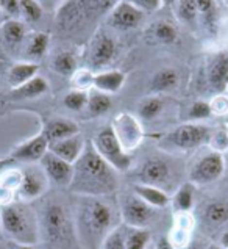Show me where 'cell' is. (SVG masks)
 <instances>
[{
    "label": "cell",
    "mask_w": 228,
    "mask_h": 249,
    "mask_svg": "<svg viewBox=\"0 0 228 249\" xmlns=\"http://www.w3.org/2000/svg\"><path fill=\"white\" fill-rule=\"evenodd\" d=\"M108 197L78 196L74 223L77 241L81 249H102L108 233L122 224L119 207H114Z\"/></svg>",
    "instance_id": "cell-1"
},
{
    "label": "cell",
    "mask_w": 228,
    "mask_h": 249,
    "mask_svg": "<svg viewBox=\"0 0 228 249\" xmlns=\"http://www.w3.org/2000/svg\"><path fill=\"white\" fill-rule=\"evenodd\" d=\"M117 171L106 163L92 143L84 146V151L74 163V177L69 190L77 196H111L117 190Z\"/></svg>",
    "instance_id": "cell-2"
},
{
    "label": "cell",
    "mask_w": 228,
    "mask_h": 249,
    "mask_svg": "<svg viewBox=\"0 0 228 249\" xmlns=\"http://www.w3.org/2000/svg\"><path fill=\"white\" fill-rule=\"evenodd\" d=\"M0 229L13 245H38L41 240L38 213L24 201L0 205Z\"/></svg>",
    "instance_id": "cell-3"
},
{
    "label": "cell",
    "mask_w": 228,
    "mask_h": 249,
    "mask_svg": "<svg viewBox=\"0 0 228 249\" xmlns=\"http://www.w3.org/2000/svg\"><path fill=\"white\" fill-rule=\"evenodd\" d=\"M38 216L41 240H44L50 249H70L72 245H78L74 213L64 204L60 201H49Z\"/></svg>",
    "instance_id": "cell-4"
},
{
    "label": "cell",
    "mask_w": 228,
    "mask_h": 249,
    "mask_svg": "<svg viewBox=\"0 0 228 249\" xmlns=\"http://www.w3.org/2000/svg\"><path fill=\"white\" fill-rule=\"evenodd\" d=\"M92 146L98 152V155L113 166L117 173H125L131 166V157L130 154L124 151L120 146L119 140L114 133L113 127H105L98 132L94 140H92Z\"/></svg>",
    "instance_id": "cell-5"
},
{
    "label": "cell",
    "mask_w": 228,
    "mask_h": 249,
    "mask_svg": "<svg viewBox=\"0 0 228 249\" xmlns=\"http://www.w3.org/2000/svg\"><path fill=\"white\" fill-rule=\"evenodd\" d=\"M119 213L120 221L128 227H141V229H148L153 223L158 213L152 205L144 202L139 196L131 191L130 195H124L119 199Z\"/></svg>",
    "instance_id": "cell-6"
},
{
    "label": "cell",
    "mask_w": 228,
    "mask_h": 249,
    "mask_svg": "<svg viewBox=\"0 0 228 249\" xmlns=\"http://www.w3.org/2000/svg\"><path fill=\"white\" fill-rule=\"evenodd\" d=\"M211 137L210 127L202 124H183L177 127L175 130L169 132L163 143H166L169 147L177 149V151H189L203 143H208Z\"/></svg>",
    "instance_id": "cell-7"
},
{
    "label": "cell",
    "mask_w": 228,
    "mask_h": 249,
    "mask_svg": "<svg viewBox=\"0 0 228 249\" xmlns=\"http://www.w3.org/2000/svg\"><path fill=\"white\" fill-rule=\"evenodd\" d=\"M225 171V159L220 152H208L198 159L189 171L192 185H210L219 180Z\"/></svg>",
    "instance_id": "cell-8"
},
{
    "label": "cell",
    "mask_w": 228,
    "mask_h": 249,
    "mask_svg": "<svg viewBox=\"0 0 228 249\" xmlns=\"http://www.w3.org/2000/svg\"><path fill=\"white\" fill-rule=\"evenodd\" d=\"M172 182H174V171L170 163L167 160L153 157V159H147L141 165L136 183L152 185V187L161 188L166 193H169V188L172 187Z\"/></svg>",
    "instance_id": "cell-9"
},
{
    "label": "cell",
    "mask_w": 228,
    "mask_h": 249,
    "mask_svg": "<svg viewBox=\"0 0 228 249\" xmlns=\"http://www.w3.org/2000/svg\"><path fill=\"white\" fill-rule=\"evenodd\" d=\"M50 180L47 179L46 173L36 163L28 165L24 171H20V185L17 190L19 201L32 202L47 193Z\"/></svg>",
    "instance_id": "cell-10"
},
{
    "label": "cell",
    "mask_w": 228,
    "mask_h": 249,
    "mask_svg": "<svg viewBox=\"0 0 228 249\" xmlns=\"http://www.w3.org/2000/svg\"><path fill=\"white\" fill-rule=\"evenodd\" d=\"M39 166L42 168L47 179L52 183L58 185V187L69 188L74 177V165H70V163L64 161L63 159L56 157L50 151H47V154L41 159Z\"/></svg>",
    "instance_id": "cell-11"
},
{
    "label": "cell",
    "mask_w": 228,
    "mask_h": 249,
    "mask_svg": "<svg viewBox=\"0 0 228 249\" xmlns=\"http://www.w3.org/2000/svg\"><path fill=\"white\" fill-rule=\"evenodd\" d=\"M113 130L116 133L120 146L125 152L134 151L142 141V129L141 124L130 115H120L116 119V124L113 125Z\"/></svg>",
    "instance_id": "cell-12"
},
{
    "label": "cell",
    "mask_w": 228,
    "mask_h": 249,
    "mask_svg": "<svg viewBox=\"0 0 228 249\" xmlns=\"http://www.w3.org/2000/svg\"><path fill=\"white\" fill-rule=\"evenodd\" d=\"M49 151V141L42 133L36 135L30 140H27L25 143L19 144L14 151L11 152L10 159L13 161H20L27 163V165H34L39 163L41 159L44 157Z\"/></svg>",
    "instance_id": "cell-13"
},
{
    "label": "cell",
    "mask_w": 228,
    "mask_h": 249,
    "mask_svg": "<svg viewBox=\"0 0 228 249\" xmlns=\"http://www.w3.org/2000/svg\"><path fill=\"white\" fill-rule=\"evenodd\" d=\"M116 53V42L106 33H97L89 46L88 63L92 69H100L113 60Z\"/></svg>",
    "instance_id": "cell-14"
},
{
    "label": "cell",
    "mask_w": 228,
    "mask_h": 249,
    "mask_svg": "<svg viewBox=\"0 0 228 249\" xmlns=\"http://www.w3.org/2000/svg\"><path fill=\"white\" fill-rule=\"evenodd\" d=\"M142 18H144V13L122 0L110 11L108 24L117 30H133L141 24Z\"/></svg>",
    "instance_id": "cell-15"
},
{
    "label": "cell",
    "mask_w": 228,
    "mask_h": 249,
    "mask_svg": "<svg viewBox=\"0 0 228 249\" xmlns=\"http://www.w3.org/2000/svg\"><path fill=\"white\" fill-rule=\"evenodd\" d=\"M84 146H86V143H84L81 135L78 133V135H75V137L64 138L61 141L50 143L49 144V151H50L52 154H55L56 157L63 159L64 161L74 165V163L80 159V155L83 154Z\"/></svg>",
    "instance_id": "cell-16"
},
{
    "label": "cell",
    "mask_w": 228,
    "mask_h": 249,
    "mask_svg": "<svg viewBox=\"0 0 228 249\" xmlns=\"http://www.w3.org/2000/svg\"><path fill=\"white\" fill-rule=\"evenodd\" d=\"M208 82L211 88L222 92L228 87V53L219 52L212 55L208 65Z\"/></svg>",
    "instance_id": "cell-17"
},
{
    "label": "cell",
    "mask_w": 228,
    "mask_h": 249,
    "mask_svg": "<svg viewBox=\"0 0 228 249\" xmlns=\"http://www.w3.org/2000/svg\"><path fill=\"white\" fill-rule=\"evenodd\" d=\"M192 231H194V218L191 213H175V223L170 232L169 240L177 249H183L191 243Z\"/></svg>",
    "instance_id": "cell-18"
},
{
    "label": "cell",
    "mask_w": 228,
    "mask_h": 249,
    "mask_svg": "<svg viewBox=\"0 0 228 249\" xmlns=\"http://www.w3.org/2000/svg\"><path fill=\"white\" fill-rule=\"evenodd\" d=\"M80 129L78 125L70 119H64V118H55L50 119L49 123L44 125V130H42V135L47 138L49 144L55 143V141H61L64 138H70L78 135Z\"/></svg>",
    "instance_id": "cell-19"
},
{
    "label": "cell",
    "mask_w": 228,
    "mask_h": 249,
    "mask_svg": "<svg viewBox=\"0 0 228 249\" xmlns=\"http://www.w3.org/2000/svg\"><path fill=\"white\" fill-rule=\"evenodd\" d=\"M131 191L136 196H139L142 201L147 202L148 205H152L153 209L160 210L164 209L170 204V196L166 193L164 190L152 187V185H146V183H134L131 187Z\"/></svg>",
    "instance_id": "cell-20"
},
{
    "label": "cell",
    "mask_w": 228,
    "mask_h": 249,
    "mask_svg": "<svg viewBox=\"0 0 228 249\" xmlns=\"http://www.w3.org/2000/svg\"><path fill=\"white\" fill-rule=\"evenodd\" d=\"M125 74L120 71H108V72H100L92 77V85L97 91H102L105 94H111V92H117L124 87Z\"/></svg>",
    "instance_id": "cell-21"
},
{
    "label": "cell",
    "mask_w": 228,
    "mask_h": 249,
    "mask_svg": "<svg viewBox=\"0 0 228 249\" xmlns=\"http://www.w3.org/2000/svg\"><path fill=\"white\" fill-rule=\"evenodd\" d=\"M203 221L210 229H217V227L228 223V201H212L205 205L203 210Z\"/></svg>",
    "instance_id": "cell-22"
},
{
    "label": "cell",
    "mask_w": 228,
    "mask_h": 249,
    "mask_svg": "<svg viewBox=\"0 0 228 249\" xmlns=\"http://www.w3.org/2000/svg\"><path fill=\"white\" fill-rule=\"evenodd\" d=\"M170 202H172V207H174L175 213H191V210L194 209V202H195L194 185L191 182L181 183L180 187L177 188L174 197L170 199Z\"/></svg>",
    "instance_id": "cell-23"
},
{
    "label": "cell",
    "mask_w": 228,
    "mask_h": 249,
    "mask_svg": "<svg viewBox=\"0 0 228 249\" xmlns=\"http://www.w3.org/2000/svg\"><path fill=\"white\" fill-rule=\"evenodd\" d=\"M49 89V83L44 77H33L32 80H28L27 83L20 85V87L14 88L11 91L13 97L16 99H33V97H38L42 96L44 92Z\"/></svg>",
    "instance_id": "cell-24"
},
{
    "label": "cell",
    "mask_w": 228,
    "mask_h": 249,
    "mask_svg": "<svg viewBox=\"0 0 228 249\" xmlns=\"http://www.w3.org/2000/svg\"><path fill=\"white\" fill-rule=\"evenodd\" d=\"M38 69L39 66L36 63H17V65H14L8 72V82L13 89L36 77Z\"/></svg>",
    "instance_id": "cell-25"
},
{
    "label": "cell",
    "mask_w": 228,
    "mask_h": 249,
    "mask_svg": "<svg viewBox=\"0 0 228 249\" xmlns=\"http://www.w3.org/2000/svg\"><path fill=\"white\" fill-rule=\"evenodd\" d=\"M150 240H152V233L148 229L125 226V248L127 249H148Z\"/></svg>",
    "instance_id": "cell-26"
},
{
    "label": "cell",
    "mask_w": 228,
    "mask_h": 249,
    "mask_svg": "<svg viewBox=\"0 0 228 249\" xmlns=\"http://www.w3.org/2000/svg\"><path fill=\"white\" fill-rule=\"evenodd\" d=\"M178 85V74L174 69H161L158 71L153 79H152V91L155 92H163V91H169L175 88Z\"/></svg>",
    "instance_id": "cell-27"
},
{
    "label": "cell",
    "mask_w": 228,
    "mask_h": 249,
    "mask_svg": "<svg viewBox=\"0 0 228 249\" xmlns=\"http://www.w3.org/2000/svg\"><path fill=\"white\" fill-rule=\"evenodd\" d=\"M111 99L108 94H105L102 91H91L88 94V110L91 113V116H102L106 111H110L111 108Z\"/></svg>",
    "instance_id": "cell-28"
},
{
    "label": "cell",
    "mask_w": 228,
    "mask_h": 249,
    "mask_svg": "<svg viewBox=\"0 0 228 249\" xmlns=\"http://www.w3.org/2000/svg\"><path fill=\"white\" fill-rule=\"evenodd\" d=\"M2 35L3 39L8 42V44L14 46L22 42L25 38V27L24 24L17 19H10L2 25Z\"/></svg>",
    "instance_id": "cell-29"
},
{
    "label": "cell",
    "mask_w": 228,
    "mask_h": 249,
    "mask_svg": "<svg viewBox=\"0 0 228 249\" xmlns=\"http://www.w3.org/2000/svg\"><path fill=\"white\" fill-rule=\"evenodd\" d=\"M52 68H53L55 72L60 74V75H66V77L74 75L75 71H77V60H75L74 53H70V52H60L53 58Z\"/></svg>",
    "instance_id": "cell-30"
},
{
    "label": "cell",
    "mask_w": 228,
    "mask_h": 249,
    "mask_svg": "<svg viewBox=\"0 0 228 249\" xmlns=\"http://www.w3.org/2000/svg\"><path fill=\"white\" fill-rule=\"evenodd\" d=\"M152 33H153V38L158 42H161V44H172L178 36L177 28L170 22H164V20L156 22L152 27Z\"/></svg>",
    "instance_id": "cell-31"
},
{
    "label": "cell",
    "mask_w": 228,
    "mask_h": 249,
    "mask_svg": "<svg viewBox=\"0 0 228 249\" xmlns=\"http://www.w3.org/2000/svg\"><path fill=\"white\" fill-rule=\"evenodd\" d=\"M49 35L47 33H34L28 41V55L33 58H41L49 49Z\"/></svg>",
    "instance_id": "cell-32"
},
{
    "label": "cell",
    "mask_w": 228,
    "mask_h": 249,
    "mask_svg": "<svg viewBox=\"0 0 228 249\" xmlns=\"http://www.w3.org/2000/svg\"><path fill=\"white\" fill-rule=\"evenodd\" d=\"M163 105L164 104L160 97H147L139 105V115L142 119H153L161 113Z\"/></svg>",
    "instance_id": "cell-33"
},
{
    "label": "cell",
    "mask_w": 228,
    "mask_h": 249,
    "mask_svg": "<svg viewBox=\"0 0 228 249\" xmlns=\"http://www.w3.org/2000/svg\"><path fill=\"white\" fill-rule=\"evenodd\" d=\"M102 249H127L125 248V226L119 224L116 229H113L108 237L105 238Z\"/></svg>",
    "instance_id": "cell-34"
},
{
    "label": "cell",
    "mask_w": 228,
    "mask_h": 249,
    "mask_svg": "<svg viewBox=\"0 0 228 249\" xmlns=\"http://www.w3.org/2000/svg\"><path fill=\"white\" fill-rule=\"evenodd\" d=\"M64 105L72 111H80L88 105V92L81 89H74L64 97Z\"/></svg>",
    "instance_id": "cell-35"
},
{
    "label": "cell",
    "mask_w": 228,
    "mask_h": 249,
    "mask_svg": "<svg viewBox=\"0 0 228 249\" xmlns=\"http://www.w3.org/2000/svg\"><path fill=\"white\" fill-rule=\"evenodd\" d=\"M177 14L183 22H194L198 10L195 5V0H178L177 2Z\"/></svg>",
    "instance_id": "cell-36"
},
{
    "label": "cell",
    "mask_w": 228,
    "mask_h": 249,
    "mask_svg": "<svg viewBox=\"0 0 228 249\" xmlns=\"http://www.w3.org/2000/svg\"><path fill=\"white\" fill-rule=\"evenodd\" d=\"M20 14L28 22H38L42 18V8L36 0H20Z\"/></svg>",
    "instance_id": "cell-37"
},
{
    "label": "cell",
    "mask_w": 228,
    "mask_h": 249,
    "mask_svg": "<svg viewBox=\"0 0 228 249\" xmlns=\"http://www.w3.org/2000/svg\"><path fill=\"white\" fill-rule=\"evenodd\" d=\"M211 143V147L216 149L214 152H222L228 147V132L225 130H219V132H211V137H210V141Z\"/></svg>",
    "instance_id": "cell-38"
},
{
    "label": "cell",
    "mask_w": 228,
    "mask_h": 249,
    "mask_svg": "<svg viewBox=\"0 0 228 249\" xmlns=\"http://www.w3.org/2000/svg\"><path fill=\"white\" fill-rule=\"evenodd\" d=\"M211 113H212V108H211L210 104H206V102H195V104H192V107H191L189 116L192 119H205V118L211 116Z\"/></svg>",
    "instance_id": "cell-39"
},
{
    "label": "cell",
    "mask_w": 228,
    "mask_h": 249,
    "mask_svg": "<svg viewBox=\"0 0 228 249\" xmlns=\"http://www.w3.org/2000/svg\"><path fill=\"white\" fill-rule=\"evenodd\" d=\"M125 2L131 3L133 6H136V8L142 13L156 11L163 5L161 0H125Z\"/></svg>",
    "instance_id": "cell-40"
},
{
    "label": "cell",
    "mask_w": 228,
    "mask_h": 249,
    "mask_svg": "<svg viewBox=\"0 0 228 249\" xmlns=\"http://www.w3.org/2000/svg\"><path fill=\"white\" fill-rule=\"evenodd\" d=\"M0 8L11 16L20 14V0H0Z\"/></svg>",
    "instance_id": "cell-41"
},
{
    "label": "cell",
    "mask_w": 228,
    "mask_h": 249,
    "mask_svg": "<svg viewBox=\"0 0 228 249\" xmlns=\"http://www.w3.org/2000/svg\"><path fill=\"white\" fill-rule=\"evenodd\" d=\"M195 5H197V10L203 16H210L214 10V2L212 0H195Z\"/></svg>",
    "instance_id": "cell-42"
},
{
    "label": "cell",
    "mask_w": 228,
    "mask_h": 249,
    "mask_svg": "<svg viewBox=\"0 0 228 249\" xmlns=\"http://www.w3.org/2000/svg\"><path fill=\"white\" fill-rule=\"evenodd\" d=\"M100 11H111L119 3V0H92Z\"/></svg>",
    "instance_id": "cell-43"
},
{
    "label": "cell",
    "mask_w": 228,
    "mask_h": 249,
    "mask_svg": "<svg viewBox=\"0 0 228 249\" xmlns=\"http://www.w3.org/2000/svg\"><path fill=\"white\" fill-rule=\"evenodd\" d=\"M153 249H177V248L172 243H170L169 237H160L158 240H156Z\"/></svg>",
    "instance_id": "cell-44"
},
{
    "label": "cell",
    "mask_w": 228,
    "mask_h": 249,
    "mask_svg": "<svg viewBox=\"0 0 228 249\" xmlns=\"http://www.w3.org/2000/svg\"><path fill=\"white\" fill-rule=\"evenodd\" d=\"M208 246V245H206ZM205 245H202L200 241H191V243L186 246V248H183V249H206Z\"/></svg>",
    "instance_id": "cell-45"
},
{
    "label": "cell",
    "mask_w": 228,
    "mask_h": 249,
    "mask_svg": "<svg viewBox=\"0 0 228 249\" xmlns=\"http://www.w3.org/2000/svg\"><path fill=\"white\" fill-rule=\"evenodd\" d=\"M220 246L224 249H228V229L220 235Z\"/></svg>",
    "instance_id": "cell-46"
},
{
    "label": "cell",
    "mask_w": 228,
    "mask_h": 249,
    "mask_svg": "<svg viewBox=\"0 0 228 249\" xmlns=\"http://www.w3.org/2000/svg\"><path fill=\"white\" fill-rule=\"evenodd\" d=\"M13 163V160L11 159H0V171H3V169H6L10 165Z\"/></svg>",
    "instance_id": "cell-47"
},
{
    "label": "cell",
    "mask_w": 228,
    "mask_h": 249,
    "mask_svg": "<svg viewBox=\"0 0 228 249\" xmlns=\"http://www.w3.org/2000/svg\"><path fill=\"white\" fill-rule=\"evenodd\" d=\"M14 249H38L36 245H14Z\"/></svg>",
    "instance_id": "cell-48"
},
{
    "label": "cell",
    "mask_w": 228,
    "mask_h": 249,
    "mask_svg": "<svg viewBox=\"0 0 228 249\" xmlns=\"http://www.w3.org/2000/svg\"><path fill=\"white\" fill-rule=\"evenodd\" d=\"M206 249H224L220 245H214V243H211V245H208L206 246Z\"/></svg>",
    "instance_id": "cell-49"
},
{
    "label": "cell",
    "mask_w": 228,
    "mask_h": 249,
    "mask_svg": "<svg viewBox=\"0 0 228 249\" xmlns=\"http://www.w3.org/2000/svg\"><path fill=\"white\" fill-rule=\"evenodd\" d=\"M161 2L164 3V5H174V3L178 2V0H161Z\"/></svg>",
    "instance_id": "cell-50"
}]
</instances>
